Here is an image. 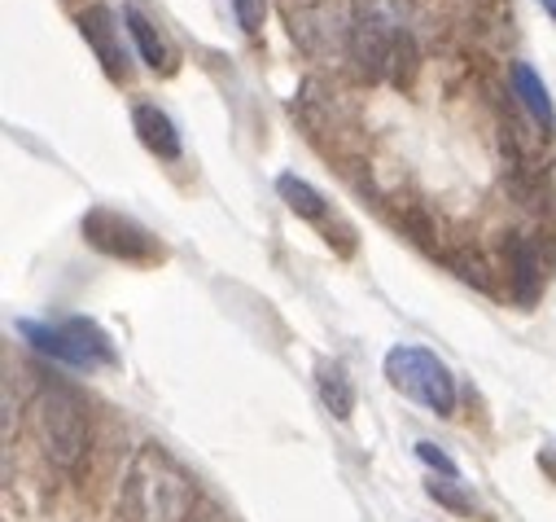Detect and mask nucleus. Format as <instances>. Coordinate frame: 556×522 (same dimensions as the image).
Returning <instances> with one entry per match:
<instances>
[{
  "label": "nucleus",
  "instance_id": "f257e3e1",
  "mask_svg": "<svg viewBox=\"0 0 556 522\" xmlns=\"http://www.w3.org/2000/svg\"><path fill=\"white\" fill-rule=\"evenodd\" d=\"M118 509L127 522H189L193 483L159 444H146L123 470Z\"/></svg>",
  "mask_w": 556,
  "mask_h": 522
},
{
  "label": "nucleus",
  "instance_id": "6e6552de",
  "mask_svg": "<svg viewBox=\"0 0 556 522\" xmlns=\"http://www.w3.org/2000/svg\"><path fill=\"white\" fill-rule=\"evenodd\" d=\"M131 127H136V137H141V146H146L150 154H159V159H167V163H176V159L185 154V146H180V127L172 123L167 110L141 101V105L131 110Z\"/></svg>",
  "mask_w": 556,
  "mask_h": 522
},
{
  "label": "nucleus",
  "instance_id": "f03ea898",
  "mask_svg": "<svg viewBox=\"0 0 556 522\" xmlns=\"http://www.w3.org/2000/svg\"><path fill=\"white\" fill-rule=\"evenodd\" d=\"M27 426L40 444V452L58 470H84L88 448H92V426L84 413V400L66 382H45L31 405H27Z\"/></svg>",
  "mask_w": 556,
  "mask_h": 522
},
{
  "label": "nucleus",
  "instance_id": "9b49d317",
  "mask_svg": "<svg viewBox=\"0 0 556 522\" xmlns=\"http://www.w3.org/2000/svg\"><path fill=\"white\" fill-rule=\"evenodd\" d=\"M508 277H513V295L530 308L534 299H539V290H543V259H539V250H534V241H526V237H517L513 241V250H508Z\"/></svg>",
  "mask_w": 556,
  "mask_h": 522
},
{
  "label": "nucleus",
  "instance_id": "ddd939ff",
  "mask_svg": "<svg viewBox=\"0 0 556 522\" xmlns=\"http://www.w3.org/2000/svg\"><path fill=\"white\" fill-rule=\"evenodd\" d=\"M276 194L286 198V207L294 211V215H303V220H329V202L320 198V189L316 185H307L303 176H294V172H286V176H276Z\"/></svg>",
  "mask_w": 556,
  "mask_h": 522
},
{
  "label": "nucleus",
  "instance_id": "2eb2a0df",
  "mask_svg": "<svg viewBox=\"0 0 556 522\" xmlns=\"http://www.w3.org/2000/svg\"><path fill=\"white\" fill-rule=\"evenodd\" d=\"M232 14H237L245 36H258L267 23V0H232Z\"/></svg>",
  "mask_w": 556,
  "mask_h": 522
},
{
  "label": "nucleus",
  "instance_id": "f8f14e48",
  "mask_svg": "<svg viewBox=\"0 0 556 522\" xmlns=\"http://www.w3.org/2000/svg\"><path fill=\"white\" fill-rule=\"evenodd\" d=\"M316 386H320L325 409H329L338 422H346V418L355 413V382H351L346 364H338V360H320V369H316Z\"/></svg>",
  "mask_w": 556,
  "mask_h": 522
},
{
  "label": "nucleus",
  "instance_id": "39448f33",
  "mask_svg": "<svg viewBox=\"0 0 556 522\" xmlns=\"http://www.w3.org/2000/svg\"><path fill=\"white\" fill-rule=\"evenodd\" d=\"M18 334L40 351V356H49V360H58V364H71V369H97V364H110L114 360V351H110V338L92 325V321H58V325H49V321H18Z\"/></svg>",
  "mask_w": 556,
  "mask_h": 522
},
{
  "label": "nucleus",
  "instance_id": "20e7f679",
  "mask_svg": "<svg viewBox=\"0 0 556 522\" xmlns=\"http://www.w3.org/2000/svg\"><path fill=\"white\" fill-rule=\"evenodd\" d=\"M351 58L368 79H390V84L412 79V66H416V49L407 32H399L381 14H368L351 27Z\"/></svg>",
  "mask_w": 556,
  "mask_h": 522
},
{
  "label": "nucleus",
  "instance_id": "dca6fc26",
  "mask_svg": "<svg viewBox=\"0 0 556 522\" xmlns=\"http://www.w3.org/2000/svg\"><path fill=\"white\" fill-rule=\"evenodd\" d=\"M416 457H421L430 470H443L447 478H460V470H456V461L443 452V448H434V444H416Z\"/></svg>",
  "mask_w": 556,
  "mask_h": 522
},
{
  "label": "nucleus",
  "instance_id": "9d476101",
  "mask_svg": "<svg viewBox=\"0 0 556 522\" xmlns=\"http://www.w3.org/2000/svg\"><path fill=\"white\" fill-rule=\"evenodd\" d=\"M513 88H517L521 110L534 119V127H539L543 137H552V127H556V110H552V97H547V88H543V79L534 75V66H530V62H513Z\"/></svg>",
  "mask_w": 556,
  "mask_h": 522
},
{
  "label": "nucleus",
  "instance_id": "4468645a",
  "mask_svg": "<svg viewBox=\"0 0 556 522\" xmlns=\"http://www.w3.org/2000/svg\"><path fill=\"white\" fill-rule=\"evenodd\" d=\"M426 492H430L443 509H452V513H460V518H486V513H482V505H478L469 492H460V487H456V478H430V483H426Z\"/></svg>",
  "mask_w": 556,
  "mask_h": 522
},
{
  "label": "nucleus",
  "instance_id": "1a4fd4ad",
  "mask_svg": "<svg viewBox=\"0 0 556 522\" xmlns=\"http://www.w3.org/2000/svg\"><path fill=\"white\" fill-rule=\"evenodd\" d=\"M123 23H127V32H131V40H136V58H141L150 71H163V75H172V71H176V58H172V49H167L163 32H159L141 10L127 5V10H123Z\"/></svg>",
  "mask_w": 556,
  "mask_h": 522
},
{
  "label": "nucleus",
  "instance_id": "f3484780",
  "mask_svg": "<svg viewBox=\"0 0 556 522\" xmlns=\"http://www.w3.org/2000/svg\"><path fill=\"white\" fill-rule=\"evenodd\" d=\"M539 5H543V14H547V18L556 23V0H539Z\"/></svg>",
  "mask_w": 556,
  "mask_h": 522
},
{
  "label": "nucleus",
  "instance_id": "7ed1b4c3",
  "mask_svg": "<svg viewBox=\"0 0 556 522\" xmlns=\"http://www.w3.org/2000/svg\"><path fill=\"white\" fill-rule=\"evenodd\" d=\"M386 382L399 390V396L416 400L421 409H430L439 418H452L456 413V377L426 347H412V343L390 347L386 351Z\"/></svg>",
  "mask_w": 556,
  "mask_h": 522
},
{
  "label": "nucleus",
  "instance_id": "0eeeda50",
  "mask_svg": "<svg viewBox=\"0 0 556 522\" xmlns=\"http://www.w3.org/2000/svg\"><path fill=\"white\" fill-rule=\"evenodd\" d=\"M79 36L92 45V53L101 58L110 79H127V49H123L118 23H114V14L105 5H92V10L79 14Z\"/></svg>",
  "mask_w": 556,
  "mask_h": 522
},
{
  "label": "nucleus",
  "instance_id": "423d86ee",
  "mask_svg": "<svg viewBox=\"0 0 556 522\" xmlns=\"http://www.w3.org/2000/svg\"><path fill=\"white\" fill-rule=\"evenodd\" d=\"M84 237L101 254L127 259V264H150V259H163V246L146 224H136L131 215H118V211H105V207L84 215Z\"/></svg>",
  "mask_w": 556,
  "mask_h": 522
}]
</instances>
